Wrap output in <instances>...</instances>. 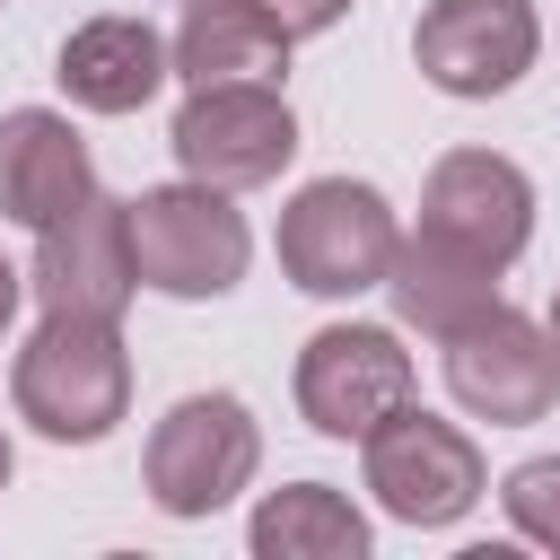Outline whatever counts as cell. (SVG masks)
Segmentation results:
<instances>
[{"mask_svg":"<svg viewBox=\"0 0 560 560\" xmlns=\"http://www.w3.org/2000/svg\"><path fill=\"white\" fill-rule=\"evenodd\" d=\"M52 79H61V96H70L79 114H140L175 70H166V35H158L149 18L105 9V18H88V26L61 35Z\"/></svg>","mask_w":560,"mask_h":560,"instance_id":"obj_13","label":"cell"},{"mask_svg":"<svg viewBox=\"0 0 560 560\" xmlns=\"http://www.w3.org/2000/svg\"><path fill=\"white\" fill-rule=\"evenodd\" d=\"M9 402L52 446H96L131 411V350L105 315H44L9 359Z\"/></svg>","mask_w":560,"mask_h":560,"instance_id":"obj_1","label":"cell"},{"mask_svg":"<svg viewBox=\"0 0 560 560\" xmlns=\"http://www.w3.org/2000/svg\"><path fill=\"white\" fill-rule=\"evenodd\" d=\"M18 298H26V271L0 254V341H9V324H18Z\"/></svg>","mask_w":560,"mask_h":560,"instance_id":"obj_19","label":"cell"},{"mask_svg":"<svg viewBox=\"0 0 560 560\" xmlns=\"http://www.w3.org/2000/svg\"><path fill=\"white\" fill-rule=\"evenodd\" d=\"M542 52V18L534 0H429L411 26V61L438 96H508Z\"/></svg>","mask_w":560,"mask_h":560,"instance_id":"obj_9","label":"cell"},{"mask_svg":"<svg viewBox=\"0 0 560 560\" xmlns=\"http://www.w3.org/2000/svg\"><path fill=\"white\" fill-rule=\"evenodd\" d=\"M542 341H551V359H560V289H551V315H542Z\"/></svg>","mask_w":560,"mask_h":560,"instance_id":"obj_20","label":"cell"},{"mask_svg":"<svg viewBox=\"0 0 560 560\" xmlns=\"http://www.w3.org/2000/svg\"><path fill=\"white\" fill-rule=\"evenodd\" d=\"M289 52L298 35H280L254 0H192L184 26L166 35V70L184 88H228V79H289Z\"/></svg>","mask_w":560,"mask_h":560,"instance_id":"obj_14","label":"cell"},{"mask_svg":"<svg viewBox=\"0 0 560 560\" xmlns=\"http://www.w3.org/2000/svg\"><path fill=\"white\" fill-rule=\"evenodd\" d=\"M385 298H394V315H402L411 332L446 341L455 324H472L481 306H499V271H490L481 254H464V245L429 236V228H402L394 271H385Z\"/></svg>","mask_w":560,"mask_h":560,"instance_id":"obj_15","label":"cell"},{"mask_svg":"<svg viewBox=\"0 0 560 560\" xmlns=\"http://www.w3.org/2000/svg\"><path fill=\"white\" fill-rule=\"evenodd\" d=\"M446 394L464 420H490V429H534L551 402H560V359L542 341L534 315H516L508 298L481 306L472 324H455L446 341Z\"/></svg>","mask_w":560,"mask_h":560,"instance_id":"obj_8","label":"cell"},{"mask_svg":"<svg viewBox=\"0 0 560 560\" xmlns=\"http://www.w3.org/2000/svg\"><path fill=\"white\" fill-rule=\"evenodd\" d=\"M26 289H35V306H44V315H105V324H122V306L140 298L122 201H114V192H88V201H79V210H61L52 228H35Z\"/></svg>","mask_w":560,"mask_h":560,"instance_id":"obj_10","label":"cell"},{"mask_svg":"<svg viewBox=\"0 0 560 560\" xmlns=\"http://www.w3.org/2000/svg\"><path fill=\"white\" fill-rule=\"evenodd\" d=\"M262 472V420L236 394H184L158 411L149 446H140V481L158 499V516L201 525L219 508H236Z\"/></svg>","mask_w":560,"mask_h":560,"instance_id":"obj_5","label":"cell"},{"mask_svg":"<svg viewBox=\"0 0 560 560\" xmlns=\"http://www.w3.org/2000/svg\"><path fill=\"white\" fill-rule=\"evenodd\" d=\"M499 508H508L516 542L560 551V446H551V455H525V464L499 481Z\"/></svg>","mask_w":560,"mask_h":560,"instance_id":"obj_17","label":"cell"},{"mask_svg":"<svg viewBox=\"0 0 560 560\" xmlns=\"http://www.w3.org/2000/svg\"><path fill=\"white\" fill-rule=\"evenodd\" d=\"M289 394H298V420H306L315 438L359 446L376 420H394V411L420 394V376H411V350H402L394 324H359V315H350V324L306 332Z\"/></svg>","mask_w":560,"mask_h":560,"instance_id":"obj_7","label":"cell"},{"mask_svg":"<svg viewBox=\"0 0 560 560\" xmlns=\"http://www.w3.org/2000/svg\"><path fill=\"white\" fill-rule=\"evenodd\" d=\"M122 228H131V271H140V289L184 298V306L228 298V289L245 280V262H254V228H245L236 192L192 184V175L149 184L140 201H122Z\"/></svg>","mask_w":560,"mask_h":560,"instance_id":"obj_2","label":"cell"},{"mask_svg":"<svg viewBox=\"0 0 560 560\" xmlns=\"http://www.w3.org/2000/svg\"><path fill=\"white\" fill-rule=\"evenodd\" d=\"M166 149L192 184H219V192H254V184H280V166L298 158V114L271 79H228V88H184L175 122H166Z\"/></svg>","mask_w":560,"mask_h":560,"instance_id":"obj_6","label":"cell"},{"mask_svg":"<svg viewBox=\"0 0 560 560\" xmlns=\"http://www.w3.org/2000/svg\"><path fill=\"white\" fill-rule=\"evenodd\" d=\"M0 9H9V0H0Z\"/></svg>","mask_w":560,"mask_h":560,"instance_id":"obj_22","label":"cell"},{"mask_svg":"<svg viewBox=\"0 0 560 560\" xmlns=\"http://www.w3.org/2000/svg\"><path fill=\"white\" fill-rule=\"evenodd\" d=\"M368 542L376 534H368L359 499L332 490V481H280L245 516V551L254 560H368Z\"/></svg>","mask_w":560,"mask_h":560,"instance_id":"obj_16","label":"cell"},{"mask_svg":"<svg viewBox=\"0 0 560 560\" xmlns=\"http://www.w3.org/2000/svg\"><path fill=\"white\" fill-rule=\"evenodd\" d=\"M9 472H18V455H9V429H0V490H9Z\"/></svg>","mask_w":560,"mask_h":560,"instance_id":"obj_21","label":"cell"},{"mask_svg":"<svg viewBox=\"0 0 560 560\" xmlns=\"http://www.w3.org/2000/svg\"><path fill=\"white\" fill-rule=\"evenodd\" d=\"M359 481H368V499H376L394 525H411V534H446V525H464V516L490 499V464H481L472 429L420 411V394L359 438Z\"/></svg>","mask_w":560,"mask_h":560,"instance_id":"obj_4","label":"cell"},{"mask_svg":"<svg viewBox=\"0 0 560 560\" xmlns=\"http://www.w3.org/2000/svg\"><path fill=\"white\" fill-rule=\"evenodd\" d=\"M271 245H280L289 289H306V298H368V289H385V271H394L402 219H394V201H385L376 184H359V175H315V184H298V192L280 201Z\"/></svg>","mask_w":560,"mask_h":560,"instance_id":"obj_3","label":"cell"},{"mask_svg":"<svg viewBox=\"0 0 560 560\" xmlns=\"http://www.w3.org/2000/svg\"><path fill=\"white\" fill-rule=\"evenodd\" d=\"M420 228L481 254L490 271H508L534 245V175L499 149H446L420 184Z\"/></svg>","mask_w":560,"mask_h":560,"instance_id":"obj_11","label":"cell"},{"mask_svg":"<svg viewBox=\"0 0 560 560\" xmlns=\"http://www.w3.org/2000/svg\"><path fill=\"white\" fill-rule=\"evenodd\" d=\"M254 9H262L280 35H298V44H306V35H332V26L350 18V0H254Z\"/></svg>","mask_w":560,"mask_h":560,"instance_id":"obj_18","label":"cell"},{"mask_svg":"<svg viewBox=\"0 0 560 560\" xmlns=\"http://www.w3.org/2000/svg\"><path fill=\"white\" fill-rule=\"evenodd\" d=\"M96 192V158L70 114L52 105H9L0 114V219L9 228H52Z\"/></svg>","mask_w":560,"mask_h":560,"instance_id":"obj_12","label":"cell"}]
</instances>
